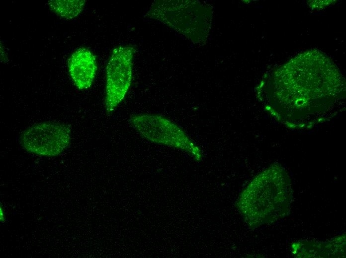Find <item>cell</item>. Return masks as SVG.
Wrapping results in <instances>:
<instances>
[{
	"label": "cell",
	"mask_w": 346,
	"mask_h": 258,
	"mask_svg": "<svg viewBox=\"0 0 346 258\" xmlns=\"http://www.w3.org/2000/svg\"><path fill=\"white\" fill-rule=\"evenodd\" d=\"M136 48L130 45L115 48L106 67L105 108L112 112L125 98L131 85Z\"/></svg>",
	"instance_id": "cell-3"
},
{
	"label": "cell",
	"mask_w": 346,
	"mask_h": 258,
	"mask_svg": "<svg viewBox=\"0 0 346 258\" xmlns=\"http://www.w3.org/2000/svg\"><path fill=\"white\" fill-rule=\"evenodd\" d=\"M86 1L83 0H53L48 1L50 8L61 17L72 19L83 10Z\"/></svg>",
	"instance_id": "cell-6"
},
{
	"label": "cell",
	"mask_w": 346,
	"mask_h": 258,
	"mask_svg": "<svg viewBox=\"0 0 346 258\" xmlns=\"http://www.w3.org/2000/svg\"><path fill=\"white\" fill-rule=\"evenodd\" d=\"M260 176L243 193L240 199L242 213L253 224L273 222L286 216L292 198L285 175L271 172Z\"/></svg>",
	"instance_id": "cell-1"
},
{
	"label": "cell",
	"mask_w": 346,
	"mask_h": 258,
	"mask_svg": "<svg viewBox=\"0 0 346 258\" xmlns=\"http://www.w3.org/2000/svg\"><path fill=\"white\" fill-rule=\"evenodd\" d=\"M132 126L139 134L150 141L186 150L193 144L177 126L159 115L138 114L130 119Z\"/></svg>",
	"instance_id": "cell-4"
},
{
	"label": "cell",
	"mask_w": 346,
	"mask_h": 258,
	"mask_svg": "<svg viewBox=\"0 0 346 258\" xmlns=\"http://www.w3.org/2000/svg\"><path fill=\"white\" fill-rule=\"evenodd\" d=\"M69 71L75 86L86 90L92 85L97 66L95 57L88 49L82 48L74 52L68 62Z\"/></svg>",
	"instance_id": "cell-5"
},
{
	"label": "cell",
	"mask_w": 346,
	"mask_h": 258,
	"mask_svg": "<svg viewBox=\"0 0 346 258\" xmlns=\"http://www.w3.org/2000/svg\"><path fill=\"white\" fill-rule=\"evenodd\" d=\"M0 222H3L5 221L4 212L1 205H0Z\"/></svg>",
	"instance_id": "cell-7"
},
{
	"label": "cell",
	"mask_w": 346,
	"mask_h": 258,
	"mask_svg": "<svg viewBox=\"0 0 346 258\" xmlns=\"http://www.w3.org/2000/svg\"><path fill=\"white\" fill-rule=\"evenodd\" d=\"M71 136V129L67 125L57 122H44L24 129L20 135V142L28 152L52 157L59 155L67 148Z\"/></svg>",
	"instance_id": "cell-2"
}]
</instances>
